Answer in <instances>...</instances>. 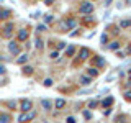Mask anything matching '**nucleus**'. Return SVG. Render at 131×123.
<instances>
[{
    "instance_id": "f257e3e1",
    "label": "nucleus",
    "mask_w": 131,
    "mask_h": 123,
    "mask_svg": "<svg viewBox=\"0 0 131 123\" xmlns=\"http://www.w3.org/2000/svg\"><path fill=\"white\" fill-rule=\"evenodd\" d=\"M92 10H93V5H92V3H89V2L82 3V7H80V13H90Z\"/></svg>"
},
{
    "instance_id": "f03ea898",
    "label": "nucleus",
    "mask_w": 131,
    "mask_h": 123,
    "mask_svg": "<svg viewBox=\"0 0 131 123\" xmlns=\"http://www.w3.org/2000/svg\"><path fill=\"white\" fill-rule=\"evenodd\" d=\"M35 112H30V113H23V115H20V117H18V121H25V120H31V118H35Z\"/></svg>"
},
{
    "instance_id": "7ed1b4c3",
    "label": "nucleus",
    "mask_w": 131,
    "mask_h": 123,
    "mask_svg": "<svg viewBox=\"0 0 131 123\" xmlns=\"http://www.w3.org/2000/svg\"><path fill=\"white\" fill-rule=\"evenodd\" d=\"M12 30H13V25L12 23H8L5 28H3V33H2V36H5V38H10L12 36Z\"/></svg>"
},
{
    "instance_id": "20e7f679",
    "label": "nucleus",
    "mask_w": 131,
    "mask_h": 123,
    "mask_svg": "<svg viewBox=\"0 0 131 123\" xmlns=\"http://www.w3.org/2000/svg\"><path fill=\"white\" fill-rule=\"evenodd\" d=\"M8 49H10V53H13V54H20V48H18V44L13 43V41L8 44Z\"/></svg>"
},
{
    "instance_id": "39448f33",
    "label": "nucleus",
    "mask_w": 131,
    "mask_h": 123,
    "mask_svg": "<svg viewBox=\"0 0 131 123\" xmlns=\"http://www.w3.org/2000/svg\"><path fill=\"white\" fill-rule=\"evenodd\" d=\"M21 110L23 112H30L31 110V102L30 100H23L21 102Z\"/></svg>"
},
{
    "instance_id": "423d86ee",
    "label": "nucleus",
    "mask_w": 131,
    "mask_h": 123,
    "mask_svg": "<svg viewBox=\"0 0 131 123\" xmlns=\"http://www.w3.org/2000/svg\"><path fill=\"white\" fill-rule=\"evenodd\" d=\"M41 107H43L44 110H51V107H52V104L49 100H46V98H43V100H41Z\"/></svg>"
},
{
    "instance_id": "0eeeda50",
    "label": "nucleus",
    "mask_w": 131,
    "mask_h": 123,
    "mask_svg": "<svg viewBox=\"0 0 131 123\" xmlns=\"http://www.w3.org/2000/svg\"><path fill=\"white\" fill-rule=\"evenodd\" d=\"M12 13H10V10H5V8H0V18L2 20H5V18H8Z\"/></svg>"
},
{
    "instance_id": "6e6552de",
    "label": "nucleus",
    "mask_w": 131,
    "mask_h": 123,
    "mask_svg": "<svg viewBox=\"0 0 131 123\" xmlns=\"http://www.w3.org/2000/svg\"><path fill=\"white\" fill-rule=\"evenodd\" d=\"M26 38H28V31H26V30H20V31H18V39H20V41H25Z\"/></svg>"
},
{
    "instance_id": "1a4fd4ad",
    "label": "nucleus",
    "mask_w": 131,
    "mask_h": 123,
    "mask_svg": "<svg viewBox=\"0 0 131 123\" xmlns=\"http://www.w3.org/2000/svg\"><path fill=\"white\" fill-rule=\"evenodd\" d=\"M54 105H56V108H62V107L66 105V100H64V98H57Z\"/></svg>"
},
{
    "instance_id": "9d476101",
    "label": "nucleus",
    "mask_w": 131,
    "mask_h": 123,
    "mask_svg": "<svg viewBox=\"0 0 131 123\" xmlns=\"http://www.w3.org/2000/svg\"><path fill=\"white\" fill-rule=\"evenodd\" d=\"M7 121H10V117L5 113H0V123H7Z\"/></svg>"
},
{
    "instance_id": "9b49d317",
    "label": "nucleus",
    "mask_w": 131,
    "mask_h": 123,
    "mask_svg": "<svg viewBox=\"0 0 131 123\" xmlns=\"http://www.w3.org/2000/svg\"><path fill=\"white\" fill-rule=\"evenodd\" d=\"M26 61H28V56H26V54H23V56H20L18 59H16V63H18V64H25Z\"/></svg>"
},
{
    "instance_id": "f8f14e48",
    "label": "nucleus",
    "mask_w": 131,
    "mask_h": 123,
    "mask_svg": "<svg viewBox=\"0 0 131 123\" xmlns=\"http://www.w3.org/2000/svg\"><path fill=\"white\" fill-rule=\"evenodd\" d=\"M80 57H82V59H85V57H89V49H87V48L80 49Z\"/></svg>"
},
{
    "instance_id": "ddd939ff",
    "label": "nucleus",
    "mask_w": 131,
    "mask_h": 123,
    "mask_svg": "<svg viewBox=\"0 0 131 123\" xmlns=\"http://www.w3.org/2000/svg\"><path fill=\"white\" fill-rule=\"evenodd\" d=\"M80 84H84V85L90 84V77H87V76H82V77H80Z\"/></svg>"
},
{
    "instance_id": "4468645a",
    "label": "nucleus",
    "mask_w": 131,
    "mask_h": 123,
    "mask_svg": "<svg viewBox=\"0 0 131 123\" xmlns=\"http://www.w3.org/2000/svg\"><path fill=\"white\" fill-rule=\"evenodd\" d=\"M120 26H121V28H128V26H131V20H125V22H121Z\"/></svg>"
},
{
    "instance_id": "2eb2a0df",
    "label": "nucleus",
    "mask_w": 131,
    "mask_h": 123,
    "mask_svg": "<svg viewBox=\"0 0 131 123\" xmlns=\"http://www.w3.org/2000/svg\"><path fill=\"white\" fill-rule=\"evenodd\" d=\"M64 26H66V30H67V28H74V26H75V22H74V20H69Z\"/></svg>"
},
{
    "instance_id": "dca6fc26",
    "label": "nucleus",
    "mask_w": 131,
    "mask_h": 123,
    "mask_svg": "<svg viewBox=\"0 0 131 123\" xmlns=\"http://www.w3.org/2000/svg\"><path fill=\"white\" fill-rule=\"evenodd\" d=\"M74 51H75V49H74V46H69L67 49H66V54H67V56H72Z\"/></svg>"
},
{
    "instance_id": "f3484780",
    "label": "nucleus",
    "mask_w": 131,
    "mask_h": 123,
    "mask_svg": "<svg viewBox=\"0 0 131 123\" xmlns=\"http://www.w3.org/2000/svg\"><path fill=\"white\" fill-rule=\"evenodd\" d=\"M35 46H36V49H43V41L38 38V39H36V44H35Z\"/></svg>"
},
{
    "instance_id": "a211bd4d",
    "label": "nucleus",
    "mask_w": 131,
    "mask_h": 123,
    "mask_svg": "<svg viewBox=\"0 0 131 123\" xmlns=\"http://www.w3.org/2000/svg\"><path fill=\"white\" fill-rule=\"evenodd\" d=\"M25 74H26V76H31V72H33V67H30V66H26V67H25V71H23Z\"/></svg>"
},
{
    "instance_id": "6ab92c4d",
    "label": "nucleus",
    "mask_w": 131,
    "mask_h": 123,
    "mask_svg": "<svg viewBox=\"0 0 131 123\" xmlns=\"http://www.w3.org/2000/svg\"><path fill=\"white\" fill-rule=\"evenodd\" d=\"M112 102H113V98H106V100H103V107H108Z\"/></svg>"
},
{
    "instance_id": "aec40b11",
    "label": "nucleus",
    "mask_w": 131,
    "mask_h": 123,
    "mask_svg": "<svg viewBox=\"0 0 131 123\" xmlns=\"http://www.w3.org/2000/svg\"><path fill=\"white\" fill-rule=\"evenodd\" d=\"M44 85H46V87H51V85H52V79H46V80H44Z\"/></svg>"
},
{
    "instance_id": "412c9836",
    "label": "nucleus",
    "mask_w": 131,
    "mask_h": 123,
    "mask_svg": "<svg viewBox=\"0 0 131 123\" xmlns=\"http://www.w3.org/2000/svg\"><path fill=\"white\" fill-rule=\"evenodd\" d=\"M103 64H105V61L102 57H97V66H103Z\"/></svg>"
},
{
    "instance_id": "4be33fe9",
    "label": "nucleus",
    "mask_w": 131,
    "mask_h": 123,
    "mask_svg": "<svg viewBox=\"0 0 131 123\" xmlns=\"http://www.w3.org/2000/svg\"><path fill=\"white\" fill-rule=\"evenodd\" d=\"M118 46H120V44H118L116 41H115V43H112V44H110V49H116Z\"/></svg>"
},
{
    "instance_id": "5701e85b",
    "label": "nucleus",
    "mask_w": 131,
    "mask_h": 123,
    "mask_svg": "<svg viewBox=\"0 0 131 123\" xmlns=\"http://www.w3.org/2000/svg\"><path fill=\"white\" fill-rule=\"evenodd\" d=\"M36 30H38V31H44V30H46V26H44V25H38Z\"/></svg>"
},
{
    "instance_id": "b1692460",
    "label": "nucleus",
    "mask_w": 131,
    "mask_h": 123,
    "mask_svg": "<svg viewBox=\"0 0 131 123\" xmlns=\"http://www.w3.org/2000/svg\"><path fill=\"white\" fill-rule=\"evenodd\" d=\"M89 74H90V76H97V71H95V69H89Z\"/></svg>"
},
{
    "instance_id": "393cba45",
    "label": "nucleus",
    "mask_w": 131,
    "mask_h": 123,
    "mask_svg": "<svg viewBox=\"0 0 131 123\" xmlns=\"http://www.w3.org/2000/svg\"><path fill=\"white\" fill-rule=\"evenodd\" d=\"M57 56H59V54H57V51H52V53H51V57H52V59H56Z\"/></svg>"
},
{
    "instance_id": "a878e982",
    "label": "nucleus",
    "mask_w": 131,
    "mask_h": 123,
    "mask_svg": "<svg viewBox=\"0 0 131 123\" xmlns=\"http://www.w3.org/2000/svg\"><path fill=\"white\" fill-rule=\"evenodd\" d=\"M0 74H5V66L0 64Z\"/></svg>"
},
{
    "instance_id": "bb28decb",
    "label": "nucleus",
    "mask_w": 131,
    "mask_h": 123,
    "mask_svg": "<svg viewBox=\"0 0 131 123\" xmlns=\"http://www.w3.org/2000/svg\"><path fill=\"white\" fill-rule=\"evenodd\" d=\"M44 20H46V23H49V22L52 20V16H51V15H46V18H44Z\"/></svg>"
},
{
    "instance_id": "cd10ccee",
    "label": "nucleus",
    "mask_w": 131,
    "mask_h": 123,
    "mask_svg": "<svg viewBox=\"0 0 131 123\" xmlns=\"http://www.w3.org/2000/svg\"><path fill=\"white\" fill-rule=\"evenodd\" d=\"M15 105H16L15 102H8V107H12V108H15Z\"/></svg>"
},
{
    "instance_id": "c85d7f7f",
    "label": "nucleus",
    "mask_w": 131,
    "mask_h": 123,
    "mask_svg": "<svg viewBox=\"0 0 131 123\" xmlns=\"http://www.w3.org/2000/svg\"><path fill=\"white\" fill-rule=\"evenodd\" d=\"M95 105H97V102H90V104H89V107H90V108H93Z\"/></svg>"
},
{
    "instance_id": "c756f323",
    "label": "nucleus",
    "mask_w": 131,
    "mask_h": 123,
    "mask_svg": "<svg viewBox=\"0 0 131 123\" xmlns=\"http://www.w3.org/2000/svg\"><path fill=\"white\" fill-rule=\"evenodd\" d=\"M67 121H69V123H74L75 120H74V117H69V118H67Z\"/></svg>"
},
{
    "instance_id": "7c9ffc66",
    "label": "nucleus",
    "mask_w": 131,
    "mask_h": 123,
    "mask_svg": "<svg viewBox=\"0 0 131 123\" xmlns=\"http://www.w3.org/2000/svg\"><path fill=\"white\" fill-rule=\"evenodd\" d=\"M84 117L85 118H90V112H84Z\"/></svg>"
},
{
    "instance_id": "2f4dec72",
    "label": "nucleus",
    "mask_w": 131,
    "mask_h": 123,
    "mask_svg": "<svg viewBox=\"0 0 131 123\" xmlns=\"http://www.w3.org/2000/svg\"><path fill=\"white\" fill-rule=\"evenodd\" d=\"M126 98H128V100H131V92H128V94H126Z\"/></svg>"
},
{
    "instance_id": "473e14b6",
    "label": "nucleus",
    "mask_w": 131,
    "mask_h": 123,
    "mask_svg": "<svg viewBox=\"0 0 131 123\" xmlns=\"http://www.w3.org/2000/svg\"><path fill=\"white\" fill-rule=\"evenodd\" d=\"M52 3V0H46V5H51Z\"/></svg>"
}]
</instances>
